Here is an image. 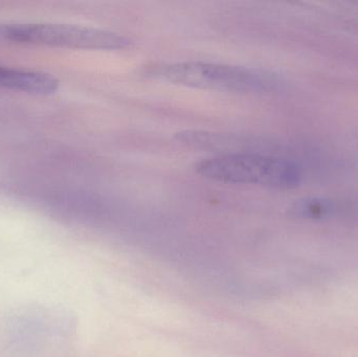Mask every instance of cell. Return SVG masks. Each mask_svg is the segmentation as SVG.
I'll return each instance as SVG.
<instances>
[{"label": "cell", "instance_id": "cell-1", "mask_svg": "<svg viewBox=\"0 0 358 357\" xmlns=\"http://www.w3.org/2000/svg\"><path fill=\"white\" fill-rule=\"evenodd\" d=\"M150 75L185 87L236 94H271L284 84L279 75L265 69L218 63H173L155 67Z\"/></svg>", "mask_w": 358, "mask_h": 357}, {"label": "cell", "instance_id": "cell-2", "mask_svg": "<svg viewBox=\"0 0 358 357\" xmlns=\"http://www.w3.org/2000/svg\"><path fill=\"white\" fill-rule=\"evenodd\" d=\"M198 174L223 184H256L273 189H294L302 184L304 174L296 161L269 155L227 154L199 161Z\"/></svg>", "mask_w": 358, "mask_h": 357}, {"label": "cell", "instance_id": "cell-3", "mask_svg": "<svg viewBox=\"0 0 358 357\" xmlns=\"http://www.w3.org/2000/svg\"><path fill=\"white\" fill-rule=\"evenodd\" d=\"M0 37L18 43L78 50H117L132 45L131 39L113 31L58 23L3 25L0 27Z\"/></svg>", "mask_w": 358, "mask_h": 357}, {"label": "cell", "instance_id": "cell-4", "mask_svg": "<svg viewBox=\"0 0 358 357\" xmlns=\"http://www.w3.org/2000/svg\"><path fill=\"white\" fill-rule=\"evenodd\" d=\"M0 88L33 94H54L58 79L41 71L10 68L0 65Z\"/></svg>", "mask_w": 358, "mask_h": 357}, {"label": "cell", "instance_id": "cell-5", "mask_svg": "<svg viewBox=\"0 0 358 357\" xmlns=\"http://www.w3.org/2000/svg\"><path fill=\"white\" fill-rule=\"evenodd\" d=\"M336 203L324 197L311 196L299 199L292 205V211L299 217L320 219L327 218L336 212Z\"/></svg>", "mask_w": 358, "mask_h": 357}]
</instances>
